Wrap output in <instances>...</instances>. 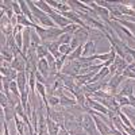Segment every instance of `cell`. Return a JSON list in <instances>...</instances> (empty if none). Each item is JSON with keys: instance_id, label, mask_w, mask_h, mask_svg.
Here are the masks:
<instances>
[{"instance_id": "obj_1", "label": "cell", "mask_w": 135, "mask_h": 135, "mask_svg": "<svg viewBox=\"0 0 135 135\" xmlns=\"http://www.w3.org/2000/svg\"><path fill=\"white\" fill-rule=\"evenodd\" d=\"M81 126H83V128L85 130V132H86L88 135H101V134L97 131V127H96V124H95L93 118L89 115V114H84Z\"/></svg>"}, {"instance_id": "obj_2", "label": "cell", "mask_w": 135, "mask_h": 135, "mask_svg": "<svg viewBox=\"0 0 135 135\" xmlns=\"http://www.w3.org/2000/svg\"><path fill=\"white\" fill-rule=\"evenodd\" d=\"M92 118H93V120H95V124H96V127H97V131L101 134V135H109V132H111V128H109V126L107 124V123H104L103 120H101L97 115H95V114H89Z\"/></svg>"}, {"instance_id": "obj_3", "label": "cell", "mask_w": 135, "mask_h": 135, "mask_svg": "<svg viewBox=\"0 0 135 135\" xmlns=\"http://www.w3.org/2000/svg\"><path fill=\"white\" fill-rule=\"evenodd\" d=\"M89 4L92 6V9L99 15L100 19H104L107 23H109V11L108 9H105L104 7H100L96 2H92V3H89Z\"/></svg>"}, {"instance_id": "obj_4", "label": "cell", "mask_w": 135, "mask_h": 135, "mask_svg": "<svg viewBox=\"0 0 135 135\" xmlns=\"http://www.w3.org/2000/svg\"><path fill=\"white\" fill-rule=\"evenodd\" d=\"M118 93L124 96V97H128V96L134 95V84L131 83V80H124V84L120 86Z\"/></svg>"}, {"instance_id": "obj_5", "label": "cell", "mask_w": 135, "mask_h": 135, "mask_svg": "<svg viewBox=\"0 0 135 135\" xmlns=\"http://www.w3.org/2000/svg\"><path fill=\"white\" fill-rule=\"evenodd\" d=\"M49 6H51V8L55 11V12H68L70 11V7L66 3H61V2H54V0H49L47 2Z\"/></svg>"}, {"instance_id": "obj_6", "label": "cell", "mask_w": 135, "mask_h": 135, "mask_svg": "<svg viewBox=\"0 0 135 135\" xmlns=\"http://www.w3.org/2000/svg\"><path fill=\"white\" fill-rule=\"evenodd\" d=\"M38 72L46 78L47 80V77H49V72H50V66H49V62L46 58H42L38 61Z\"/></svg>"}, {"instance_id": "obj_7", "label": "cell", "mask_w": 135, "mask_h": 135, "mask_svg": "<svg viewBox=\"0 0 135 135\" xmlns=\"http://www.w3.org/2000/svg\"><path fill=\"white\" fill-rule=\"evenodd\" d=\"M91 55H95V42L88 41L83 46V57H91Z\"/></svg>"}, {"instance_id": "obj_8", "label": "cell", "mask_w": 135, "mask_h": 135, "mask_svg": "<svg viewBox=\"0 0 135 135\" xmlns=\"http://www.w3.org/2000/svg\"><path fill=\"white\" fill-rule=\"evenodd\" d=\"M126 78H124V76L123 74H115V76H112V78H111V81H108V84L115 89V91H118V86L119 85H122V83L124 81Z\"/></svg>"}, {"instance_id": "obj_9", "label": "cell", "mask_w": 135, "mask_h": 135, "mask_svg": "<svg viewBox=\"0 0 135 135\" xmlns=\"http://www.w3.org/2000/svg\"><path fill=\"white\" fill-rule=\"evenodd\" d=\"M34 3H35V6H37L39 9H42L45 14L50 15V14H53V12H54V9L47 4V2H45V0H38V2H34Z\"/></svg>"}, {"instance_id": "obj_10", "label": "cell", "mask_w": 135, "mask_h": 135, "mask_svg": "<svg viewBox=\"0 0 135 135\" xmlns=\"http://www.w3.org/2000/svg\"><path fill=\"white\" fill-rule=\"evenodd\" d=\"M41 45H42V41H41L39 35H38L35 31H31V47L30 49L37 50L38 46H41Z\"/></svg>"}, {"instance_id": "obj_11", "label": "cell", "mask_w": 135, "mask_h": 135, "mask_svg": "<svg viewBox=\"0 0 135 135\" xmlns=\"http://www.w3.org/2000/svg\"><path fill=\"white\" fill-rule=\"evenodd\" d=\"M115 100L118 101V104H119L120 108H122V107H124V105H131L128 97H124V96H122V95H119V93L115 95Z\"/></svg>"}, {"instance_id": "obj_12", "label": "cell", "mask_w": 135, "mask_h": 135, "mask_svg": "<svg viewBox=\"0 0 135 135\" xmlns=\"http://www.w3.org/2000/svg\"><path fill=\"white\" fill-rule=\"evenodd\" d=\"M47 54H49V50H47L46 46H43V45L38 46V49H37V57H38V60L46 58V57H47Z\"/></svg>"}, {"instance_id": "obj_13", "label": "cell", "mask_w": 135, "mask_h": 135, "mask_svg": "<svg viewBox=\"0 0 135 135\" xmlns=\"http://www.w3.org/2000/svg\"><path fill=\"white\" fill-rule=\"evenodd\" d=\"M73 38V35H72V34H64V35H61L60 37V39H58V43H60V46H61V45H70V39Z\"/></svg>"}, {"instance_id": "obj_14", "label": "cell", "mask_w": 135, "mask_h": 135, "mask_svg": "<svg viewBox=\"0 0 135 135\" xmlns=\"http://www.w3.org/2000/svg\"><path fill=\"white\" fill-rule=\"evenodd\" d=\"M47 100H49L50 108H55L60 104V97H57V96H47Z\"/></svg>"}, {"instance_id": "obj_15", "label": "cell", "mask_w": 135, "mask_h": 135, "mask_svg": "<svg viewBox=\"0 0 135 135\" xmlns=\"http://www.w3.org/2000/svg\"><path fill=\"white\" fill-rule=\"evenodd\" d=\"M11 8H12V11L15 12V15H23L22 14V8H20L19 2H12L11 3Z\"/></svg>"}, {"instance_id": "obj_16", "label": "cell", "mask_w": 135, "mask_h": 135, "mask_svg": "<svg viewBox=\"0 0 135 135\" xmlns=\"http://www.w3.org/2000/svg\"><path fill=\"white\" fill-rule=\"evenodd\" d=\"M0 101H2V108H6L8 104H9V101H8V97L6 96L4 92L0 93Z\"/></svg>"}, {"instance_id": "obj_17", "label": "cell", "mask_w": 135, "mask_h": 135, "mask_svg": "<svg viewBox=\"0 0 135 135\" xmlns=\"http://www.w3.org/2000/svg\"><path fill=\"white\" fill-rule=\"evenodd\" d=\"M58 135H70V132L68 131L66 128H65V126L64 127H61V130H60V132H58Z\"/></svg>"}, {"instance_id": "obj_18", "label": "cell", "mask_w": 135, "mask_h": 135, "mask_svg": "<svg viewBox=\"0 0 135 135\" xmlns=\"http://www.w3.org/2000/svg\"><path fill=\"white\" fill-rule=\"evenodd\" d=\"M109 135H122V132L119 130H116V128H112L111 132H109Z\"/></svg>"}]
</instances>
